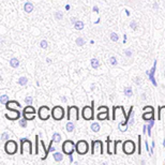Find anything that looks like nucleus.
<instances>
[{
    "label": "nucleus",
    "mask_w": 165,
    "mask_h": 165,
    "mask_svg": "<svg viewBox=\"0 0 165 165\" xmlns=\"http://www.w3.org/2000/svg\"><path fill=\"white\" fill-rule=\"evenodd\" d=\"M66 117H68V121H74V122L78 121V119H79V109H78L77 106H69Z\"/></svg>",
    "instance_id": "nucleus-1"
},
{
    "label": "nucleus",
    "mask_w": 165,
    "mask_h": 165,
    "mask_svg": "<svg viewBox=\"0 0 165 165\" xmlns=\"http://www.w3.org/2000/svg\"><path fill=\"white\" fill-rule=\"evenodd\" d=\"M91 154L92 156H101V154H103V143L101 141H99V139L92 141Z\"/></svg>",
    "instance_id": "nucleus-2"
},
{
    "label": "nucleus",
    "mask_w": 165,
    "mask_h": 165,
    "mask_svg": "<svg viewBox=\"0 0 165 165\" xmlns=\"http://www.w3.org/2000/svg\"><path fill=\"white\" fill-rule=\"evenodd\" d=\"M17 143L15 141H7L5 144V151L9 154V156H13L17 152Z\"/></svg>",
    "instance_id": "nucleus-3"
},
{
    "label": "nucleus",
    "mask_w": 165,
    "mask_h": 165,
    "mask_svg": "<svg viewBox=\"0 0 165 165\" xmlns=\"http://www.w3.org/2000/svg\"><path fill=\"white\" fill-rule=\"evenodd\" d=\"M88 150H89V145L86 141H78L75 144V151L80 156L86 154Z\"/></svg>",
    "instance_id": "nucleus-4"
},
{
    "label": "nucleus",
    "mask_w": 165,
    "mask_h": 165,
    "mask_svg": "<svg viewBox=\"0 0 165 165\" xmlns=\"http://www.w3.org/2000/svg\"><path fill=\"white\" fill-rule=\"evenodd\" d=\"M92 105L89 106V105H86L82 111V118L85 119V120L89 121V120H92L93 119V105H94V102L92 101Z\"/></svg>",
    "instance_id": "nucleus-5"
},
{
    "label": "nucleus",
    "mask_w": 165,
    "mask_h": 165,
    "mask_svg": "<svg viewBox=\"0 0 165 165\" xmlns=\"http://www.w3.org/2000/svg\"><path fill=\"white\" fill-rule=\"evenodd\" d=\"M52 117L54 118L55 120L59 121L62 120L64 117V109L62 106H54L52 109Z\"/></svg>",
    "instance_id": "nucleus-6"
},
{
    "label": "nucleus",
    "mask_w": 165,
    "mask_h": 165,
    "mask_svg": "<svg viewBox=\"0 0 165 165\" xmlns=\"http://www.w3.org/2000/svg\"><path fill=\"white\" fill-rule=\"evenodd\" d=\"M135 144L133 141H125V143L122 144V150L123 152L125 153V154H128V156H131V154H133V153L135 152Z\"/></svg>",
    "instance_id": "nucleus-7"
},
{
    "label": "nucleus",
    "mask_w": 165,
    "mask_h": 165,
    "mask_svg": "<svg viewBox=\"0 0 165 165\" xmlns=\"http://www.w3.org/2000/svg\"><path fill=\"white\" fill-rule=\"evenodd\" d=\"M27 149L29 154H32V144L28 138L21 139V154L25 153V150Z\"/></svg>",
    "instance_id": "nucleus-8"
},
{
    "label": "nucleus",
    "mask_w": 165,
    "mask_h": 165,
    "mask_svg": "<svg viewBox=\"0 0 165 165\" xmlns=\"http://www.w3.org/2000/svg\"><path fill=\"white\" fill-rule=\"evenodd\" d=\"M38 115H39V118H40L41 120H47L48 118L50 117L52 115V112H50V107L48 106H41L40 108H39V112H38Z\"/></svg>",
    "instance_id": "nucleus-9"
},
{
    "label": "nucleus",
    "mask_w": 165,
    "mask_h": 165,
    "mask_svg": "<svg viewBox=\"0 0 165 165\" xmlns=\"http://www.w3.org/2000/svg\"><path fill=\"white\" fill-rule=\"evenodd\" d=\"M62 151H63V153H66V154H72V153L75 151V144H74L72 141H66L62 144Z\"/></svg>",
    "instance_id": "nucleus-10"
},
{
    "label": "nucleus",
    "mask_w": 165,
    "mask_h": 165,
    "mask_svg": "<svg viewBox=\"0 0 165 165\" xmlns=\"http://www.w3.org/2000/svg\"><path fill=\"white\" fill-rule=\"evenodd\" d=\"M5 116L9 120L15 121V120H18L19 118H21V113H19L17 109H10V113L5 114Z\"/></svg>",
    "instance_id": "nucleus-11"
},
{
    "label": "nucleus",
    "mask_w": 165,
    "mask_h": 165,
    "mask_svg": "<svg viewBox=\"0 0 165 165\" xmlns=\"http://www.w3.org/2000/svg\"><path fill=\"white\" fill-rule=\"evenodd\" d=\"M5 105V108H7L8 111H10V109H16V108L21 107V105L17 101H8Z\"/></svg>",
    "instance_id": "nucleus-12"
},
{
    "label": "nucleus",
    "mask_w": 165,
    "mask_h": 165,
    "mask_svg": "<svg viewBox=\"0 0 165 165\" xmlns=\"http://www.w3.org/2000/svg\"><path fill=\"white\" fill-rule=\"evenodd\" d=\"M156 66H157V60L154 61V64H153V68L151 69V72L149 73V78H150V80H151V82H152L153 85L154 86H157V82H156V79H154V73H156Z\"/></svg>",
    "instance_id": "nucleus-13"
},
{
    "label": "nucleus",
    "mask_w": 165,
    "mask_h": 165,
    "mask_svg": "<svg viewBox=\"0 0 165 165\" xmlns=\"http://www.w3.org/2000/svg\"><path fill=\"white\" fill-rule=\"evenodd\" d=\"M98 120L102 121V120H107L109 119V116H108V112H99L98 113Z\"/></svg>",
    "instance_id": "nucleus-14"
},
{
    "label": "nucleus",
    "mask_w": 165,
    "mask_h": 165,
    "mask_svg": "<svg viewBox=\"0 0 165 165\" xmlns=\"http://www.w3.org/2000/svg\"><path fill=\"white\" fill-rule=\"evenodd\" d=\"M143 119L146 121L152 120V119H154V113H152V112H145L143 114Z\"/></svg>",
    "instance_id": "nucleus-15"
},
{
    "label": "nucleus",
    "mask_w": 165,
    "mask_h": 165,
    "mask_svg": "<svg viewBox=\"0 0 165 165\" xmlns=\"http://www.w3.org/2000/svg\"><path fill=\"white\" fill-rule=\"evenodd\" d=\"M118 128H119V130H120L121 132H125L128 130V128H129V123H128V121L123 120L122 122H120L118 125Z\"/></svg>",
    "instance_id": "nucleus-16"
},
{
    "label": "nucleus",
    "mask_w": 165,
    "mask_h": 165,
    "mask_svg": "<svg viewBox=\"0 0 165 165\" xmlns=\"http://www.w3.org/2000/svg\"><path fill=\"white\" fill-rule=\"evenodd\" d=\"M23 117L29 121L33 120L35 118V113H25V112H23Z\"/></svg>",
    "instance_id": "nucleus-17"
},
{
    "label": "nucleus",
    "mask_w": 165,
    "mask_h": 165,
    "mask_svg": "<svg viewBox=\"0 0 165 165\" xmlns=\"http://www.w3.org/2000/svg\"><path fill=\"white\" fill-rule=\"evenodd\" d=\"M24 10L26 13H31L33 11V5L31 2H26L24 5Z\"/></svg>",
    "instance_id": "nucleus-18"
},
{
    "label": "nucleus",
    "mask_w": 165,
    "mask_h": 165,
    "mask_svg": "<svg viewBox=\"0 0 165 165\" xmlns=\"http://www.w3.org/2000/svg\"><path fill=\"white\" fill-rule=\"evenodd\" d=\"M10 66H12L13 69H16L19 66V60L17 58H12L10 60Z\"/></svg>",
    "instance_id": "nucleus-19"
},
{
    "label": "nucleus",
    "mask_w": 165,
    "mask_h": 165,
    "mask_svg": "<svg viewBox=\"0 0 165 165\" xmlns=\"http://www.w3.org/2000/svg\"><path fill=\"white\" fill-rule=\"evenodd\" d=\"M74 128H75V125H74V123L72 122V121H69L68 123H66V132L69 133H72L74 131Z\"/></svg>",
    "instance_id": "nucleus-20"
},
{
    "label": "nucleus",
    "mask_w": 165,
    "mask_h": 165,
    "mask_svg": "<svg viewBox=\"0 0 165 165\" xmlns=\"http://www.w3.org/2000/svg\"><path fill=\"white\" fill-rule=\"evenodd\" d=\"M106 143H107V153H108V154H114V150L112 149V144H113V141H111L109 137H107Z\"/></svg>",
    "instance_id": "nucleus-21"
},
{
    "label": "nucleus",
    "mask_w": 165,
    "mask_h": 165,
    "mask_svg": "<svg viewBox=\"0 0 165 165\" xmlns=\"http://www.w3.org/2000/svg\"><path fill=\"white\" fill-rule=\"evenodd\" d=\"M27 82H28V78L25 77V76H21V77H19L18 80H17V84H18L19 86H26Z\"/></svg>",
    "instance_id": "nucleus-22"
},
{
    "label": "nucleus",
    "mask_w": 165,
    "mask_h": 165,
    "mask_svg": "<svg viewBox=\"0 0 165 165\" xmlns=\"http://www.w3.org/2000/svg\"><path fill=\"white\" fill-rule=\"evenodd\" d=\"M90 63H91V66L93 69H99L100 66V61L98 60L97 58H92L91 60H90Z\"/></svg>",
    "instance_id": "nucleus-23"
},
{
    "label": "nucleus",
    "mask_w": 165,
    "mask_h": 165,
    "mask_svg": "<svg viewBox=\"0 0 165 165\" xmlns=\"http://www.w3.org/2000/svg\"><path fill=\"white\" fill-rule=\"evenodd\" d=\"M90 129H91V131L97 133V132H99L101 128H100V125L98 122H92L91 125H90Z\"/></svg>",
    "instance_id": "nucleus-24"
},
{
    "label": "nucleus",
    "mask_w": 165,
    "mask_h": 165,
    "mask_svg": "<svg viewBox=\"0 0 165 165\" xmlns=\"http://www.w3.org/2000/svg\"><path fill=\"white\" fill-rule=\"evenodd\" d=\"M162 117H165V106H162V107H159L158 119H159V120H162Z\"/></svg>",
    "instance_id": "nucleus-25"
},
{
    "label": "nucleus",
    "mask_w": 165,
    "mask_h": 165,
    "mask_svg": "<svg viewBox=\"0 0 165 165\" xmlns=\"http://www.w3.org/2000/svg\"><path fill=\"white\" fill-rule=\"evenodd\" d=\"M54 159L56 162H60L63 160V154L61 152H55L54 153Z\"/></svg>",
    "instance_id": "nucleus-26"
},
{
    "label": "nucleus",
    "mask_w": 165,
    "mask_h": 165,
    "mask_svg": "<svg viewBox=\"0 0 165 165\" xmlns=\"http://www.w3.org/2000/svg\"><path fill=\"white\" fill-rule=\"evenodd\" d=\"M82 28H84V23L82 21H77L74 24V29L75 30H82Z\"/></svg>",
    "instance_id": "nucleus-27"
},
{
    "label": "nucleus",
    "mask_w": 165,
    "mask_h": 165,
    "mask_svg": "<svg viewBox=\"0 0 165 165\" xmlns=\"http://www.w3.org/2000/svg\"><path fill=\"white\" fill-rule=\"evenodd\" d=\"M121 144H122V141H114V154H117L118 148H119V146H121Z\"/></svg>",
    "instance_id": "nucleus-28"
},
{
    "label": "nucleus",
    "mask_w": 165,
    "mask_h": 165,
    "mask_svg": "<svg viewBox=\"0 0 165 165\" xmlns=\"http://www.w3.org/2000/svg\"><path fill=\"white\" fill-rule=\"evenodd\" d=\"M125 95L128 98H131L133 95V90L131 87H125Z\"/></svg>",
    "instance_id": "nucleus-29"
},
{
    "label": "nucleus",
    "mask_w": 165,
    "mask_h": 165,
    "mask_svg": "<svg viewBox=\"0 0 165 165\" xmlns=\"http://www.w3.org/2000/svg\"><path fill=\"white\" fill-rule=\"evenodd\" d=\"M23 112H25V113H35V109L32 105H28L23 109Z\"/></svg>",
    "instance_id": "nucleus-30"
},
{
    "label": "nucleus",
    "mask_w": 165,
    "mask_h": 165,
    "mask_svg": "<svg viewBox=\"0 0 165 165\" xmlns=\"http://www.w3.org/2000/svg\"><path fill=\"white\" fill-rule=\"evenodd\" d=\"M53 139H54L55 143H60V141H61V135L59 134V133H54Z\"/></svg>",
    "instance_id": "nucleus-31"
},
{
    "label": "nucleus",
    "mask_w": 165,
    "mask_h": 165,
    "mask_svg": "<svg viewBox=\"0 0 165 165\" xmlns=\"http://www.w3.org/2000/svg\"><path fill=\"white\" fill-rule=\"evenodd\" d=\"M76 45H78V46H82V45H85V40H84V38H82V37H78L77 39H76Z\"/></svg>",
    "instance_id": "nucleus-32"
},
{
    "label": "nucleus",
    "mask_w": 165,
    "mask_h": 165,
    "mask_svg": "<svg viewBox=\"0 0 165 165\" xmlns=\"http://www.w3.org/2000/svg\"><path fill=\"white\" fill-rule=\"evenodd\" d=\"M8 101H9V97L5 95V94H3V95L0 97V103H1V104H5Z\"/></svg>",
    "instance_id": "nucleus-33"
},
{
    "label": "nucleus",
    "mask_w": 165,
    "mask_h": 165,
    "mask_svg": "<svg viewBox=\"0 0 165 165\" xmlns=\"http://www.w3.org/2000/svg\"><path fill=\"white\" fill-rule=\"evenodd\" d=\"M111 40L113 41V42H117L118 40H119V37H118V34L116 32H112L111 33Z\"/></svg>",
    "instance_id": "nucleus-34"
},
{
    "label": "nucleus",
    "mask_w": 165,
    "mask_h": 165,
    "mask_svg": "<svg viewBox=\"0 0 165 165\" xmlns=\"http://www.w3.org/2000/svg\"><path fill=\"white\" fill-rule=\"evenodd\" d=\"M55 18L58 19V21H61V19L63 18V14H62L60 11H57L56 13H55Z\"/></svg>",
    "instance_id": "nucleus-35"
},
{
    "label": "nucleus",
    "mask_w": 165,
    "mask_h": 165,
    "mask_svg": "<svg viewBox=\"0 0 165 165\" xmlns=\"http://www.w3.org/2000/svg\"><path fill=\"white\" fill-rule=\"evenodd\" d=\"M40 46H41V48H43V50H46L47 47H48V43H47L46 40H42L40 42Z\"/></svg>",
    "instance_id": "nucleus-36"
},
{
    "label": "nucleus",
    "mask_w": 165,
    "mask_h": 165,
    "mask_svg": "<svg viewBox=\"0 0 165 165\" xmlns=\"http://www.w3.org/2000/svg\"><path fill=\"white\" fill-rule=\"evenodd\" d=\"M27 119H25V118H23V119H21L19 120V125H21V128H26L27 127Z\"/></svg>",
    "instance_id": "nucleus-37"
},
{
    "label": "nucleus",
    "mask_w": 165,
    "mask_h": 165,
    "mask_svg": "<svg viewBox=\"0 0 165 165\" xmlns=\"http://www.w3.org/2000/svg\"><path fill=\"white\" fill-rule=\"evenodd\" d=\"M134 122H135V119H134V114H132V116L130 117V119H129V127H132L133 125H134Z\"/></svg>",
    "instance_id": "nucleus-38"
},
{
    "label": "nucleus",
    "mask_w": 165,
    "mask_h": 165,
    "mask_svg": "<svg viewBox=\"0 0 165 165\" xmlns=\"http://www.w3.org/2000/svg\"><path fill=\"white\" fill-rule=\"evenodd\" d=\"M32 101H33L32 97H26V98H25V103H26L27 105H31Z\"/></svg>",
    "instance_id": "nucleus-39"
},
{
    "label": "nucleus",
    "mask_w": 165,
    "mask_h": 165,
    "mask_svg": "<svg viewBox=\"0 0 165 165\" xmlns=\"http://www.w3.org/2000/svg\"><path fill=\"white\" fill-rule=\"evenodd\" d=\"M9 139V134L7 132H3L2 135H1V141H7Z\"/></svg>",
    "instance_id": "nucleus-40"
},
{
    "label": "nucleus",
    "mask_w": 165,
    "mask_h": 165,
    "mask_svg": "<svg viewBox=\"0 0 165 165\" xmlns=\"http://www.w3.org/2000/svg\"><path fill=\"white\" fill-rule=\"evenodd\" d=\"M41 145H42L43 149L45 150V154H44V157H42V160H45V159L47 158V156H48V153H47V150L45 149V145H44V141H41Z\"/></svg>",
    "instance_id": "nucleus-41"
},
{
    "label": "nucleus",
    "mask_w": 165,
    "mask_h": 165,
    "mask_svg": "<svg viewBox=\"0 0 165 165\" xmlns=\"http://www.w3.org/2000/svg\"><path fill=\"white\" fill-rule=\"evenodd\" d=\"M143 111L144 112H152V113H154V108H153L152 106H145L144 108H143Z\"/></svg>",
    "instance_id": "nucleus-42"
},
{
    "label": "nucleus",
    "mask_w": 165,
    "mask_h": 165,
    "mask_svg": "<svg viewBox=\"0 0 165 165\" xmlns=\"http://www.w3.org/2000/svg\"><path fill=\"white\" fill-rule=\"evenodd\" d=\"M109 62H111L112 66H117V59H116V57H111V59H109Z\"/></svg>",
    "instance_id": "nucleus-43"
},
{
    "label": "nucleus",
    "mask_w": 165,
    "mask_h": 165,
    "mask_svg": "<svg viewBox=\"0 0 165 165\" xmlns=\"http://www.w3.org/2000/svg\"><path fill=\"white\" fill-rule=\"evenodd\" d=\"M38 141H39V136L37 135L35 136V151H34V153L35 154H38V152H39V148H38Z\"/></svg>",
    "instance_id": "nucleus-44"
},
{
    "label": "nucleus",
    "mask_w": 165,
    "mask_h": 165,
    "mask_svg": "<svg viewBox=\"0 0 165 165\" xmlns=\"http://www.w3.org/2000/svg\"><path fill=\"white\" fill-rule=\"evenodd\" d=\"M130 27L132 29H134V30H136L137 29V24H136V21H132L131 23H130Z\"/></svg>",
    "instance_id": "nucleus-45"
},
{
    "label": "nucleus",
    "mask_w": 165,
    "mask_h": 165,
    "mask_svg": "<svg viewBox=\"0 0 165 165\" xmlns=\"http://www.w3.org/2000/svg\"><path fill=\"white\" fill-rule=\"evenodd\" d=\"M98 112H108V107L107 106H100L98 108Z\"/></svg>",
    "instance_id": "nucleus-46"
},
{
    "label": "nucleus",
    "mask_w": 165,
    "mask_h": 165,
    "mask_svg": "<svg viewBox=\"0 0 165 165\" xmlns=\"http://www.w3.org/2000/svg\"><path fill=\"white\" fill-rule=\"evenodd\" d=\"M141 135H138V151H137V152H138V154H141Z\"/></svg>",
    "instance_id": "nucleus-47"
},
{
    "label": "nucleus",
    "mask_w": 165,
    "mask_h": 165,
    "mask_svg": "<svg viewBox=\"0 0 165 165\" xmlns=\"http://www.w3.org/2000/svg\"><path fill=\"white\" fill-rule=\"evenodd\" d=\"M125 56H127V57H132V52H131L130 50H125Z\"/></svg>",
    "instance_id": "nucleus-48"
},
{
    "label": "nucleus",
    "mask_w": 165,
    "mask_h": 165,
    "mask_svg": "<svg viewBox=\"0 0 165 165\" xmlns=\"http://www.w3.org/2000/svg\"><path fill=\"white\" fill-rule=\"evenodd\" d=\"M151 129H152V128H150L149 125H147V133H148L149 136H151Z\"/></svg>",
    "instance_id": "nucleus-49"
},
{
    "label": "nucleus",
    "mask_w": 165,
    "mask_h": 165,
    "mask_svg": "<svg viewBox=\"0 0 165 165\" xmlns=\"http://www.w3.org/2000/svg\"><path fill=\"white\" fill-rule=\"evenodd\" d=\"M135 82H136L137 85H141V77H136V78H135Z\"/></svg>",
    "instance_id": "nucleus-50"
},
{
    "label": "nucleus",
    "mask_w": 165,
    "mask_h": 165,
    "mask_svg": "<svg viewBox=\"0 0 165 165\" xmlns=\"http://www.w3.org/2000/svg\"><path fill=\"white\" fill-rule=\"evenodd\" d=\"M146 99H147L146 93H143V94H141V100H144V101H145V100H146Z\"/></svg>",
    "instance_id": "nucleus-51"
},
{
    "label": "nucleus",
    "mask_w": 165,
    "mask_h": 165,
    "mask_svg": "<svg viewBox=\"0 0 165 165\" xmlns=\"http://www.w3.org/2000/svg\"><path fill=\"white\" fill-rule=\"evenodd\" d=\"M69 159H70V163L73 162V157H72V154H69Z\"/></svg>",
    "instance_id": "nucleus-52"
},
{
    "label": "nucleus",
    "mask_w": 165,
    "mask_h": 165,
    "mask_svg": "<svg viewBox=\"0 0 165 165\" xmlns=\"http://www.w3.org/2000/svg\"><path fill=\"white\" fill-rule=\"evenodd\" d=\"M146 129H147V127L144 125V127H143V133H144V134H146Z\"/></svg>",
    "instance_id": "nucleus-53"
},
{
    "label": "nucleus",
    "mask_w": 165,
    "mask_h": 165,
    "mask_svg": "<svg viewBox=\"0 0 165 165\" xmlns=\"http://www.w3.org/2000/svg\"><path fill=\"white\" fill-rule=\"evenodd\" d=\"M154 146H156V145H154V141H153V143H152V148H154ZM150 154H152V149L150 150Z\"/></svg>",
    "instance_id": "nucleus-54"
},
{
    "label": "nucleus",
    "mask_w": 165,
    "mask_h": 165,
    "mask_svg": "<svg viewBox=\"0 0 165 165\" xmlns=\"http://www.w3.org/2000/svg\"><path fill=\"white\" fill-rule=\"evenodd\" d=\"M145 145H146V149L147 150L149 151V147H148V143H147V141H145Z\"/></svg>",
    "instance_id": "nucleus-55"
},
{
    "label": "nucleus",
    "mask_w": 165,
    "mask_h": 165,
    "mask_svg": "<svg viewBox=\"0 0 165 165\" xmlns=\"http://www.w3.org/2000/svg\"><path fill=\"white\" fill-rule=\"evenodd\" d=\"M46 61H47V63H50V62H52V60H50V58H46Z\"/></svg>",
    "instance_id": "nucleus-56"
},
{
    "label": "nucleus",
    "mask_w": 165,
    "mask_h": 165,
    "mask_svg": "<svg viewBox=\"0 0 165 165\" xmlns=\"http://www.w3.org/2000/svg\"><path fill=\"white\" fill-rule=\"evenodd\" d=\"M93 11L94 12H99V11H98V7H93Z\"/></svg>",
    "instance_id": "nucleus-57"
},
{
    "label": "nucleus",
    "mask_w": 165,
    "mask_h": 165,
    "mask_svg": "<svg viewBox=\"0 0 165 165\" xmlns=\"http://www.w3.org/2000/svg\"><path fill=\"white\" fill-rule=\"evenodd\" d=\"M72 21V23H73V24H75L77 21H76V18H72V21Z\"/></svg>",
    "instance_id": "nucleus-58"
},
{
    "label": "nucleus",
    "mask_w": 165,
    "mask_h": 165,
    "mask_svg": "<svg viewBox=\"0 0 165 165\" xmlns=\"http://www.w3.org/2000/svg\"><path fill=\"white\" fill-rule=\"evenodd\" d=\"M66 10H70V5H66Z\"/></svg>",
    "instance_id": "nucleus-59"
},
{
    "label": "nucleus",
    "mask_w": 165,
    "mask_h": 165,
    "mask_svg": "<svg viewBox=\"0 0 165 165\" xmlns=\"http://www.w3.org/2000/svg\"><path fill=\"white\" fill-rule=\"evenodd\" d=\"M153 8H156V9H157V8H158V5H157V3H154V5H153Z\"/></svg>",
    "instance_id": "nucleus-60"
},
{
    "label": "nucleus",
    "mask_w": 165,
    "mask_h": 165,
    "mask_svg": "<svg viewBox=\"0 0 165 165\" xmlns=\"http://www.w3.org/2000/svg\"><path fill=\"white\" fill-rule=\"evenodd\" d=\"M61 99H62V101H63V102H66V98H64V97H62Z\"/></svg>",
    "instance_id": "nucleus-61"
},
{
    "label": "nucleus",
    "mask_w": 165,
    "mask_h": 165,
    "mask_svg": "<svg viewBox=\"0 0 165 165\" xmlns=\"http://www.w3.org/2000/svg\"><path fill=\"white\" fill-rule=\"evenodd\" d=\"M163 146L165 147V139H164V141H163Z\"/></svg>",
    "instance_id": "nucleus-62"
},
{
    "label": "nucleus",
    "mask_w": 165,
    "mask_h": 165,
    "mask_svg": "<svg viewBox=\"0 0 165 165\" xmlns=\"http://www.w3.org/2000/svg\"><path fill=\"white\" fill-rule=\"evenodd\" d=\"M164 77H165V72H164Z\"/></svg>",
    "instance_id": "nucleus-63"
},
{
    "label": "nucleus",
    "mask_w": 165,
    "mask_h": 165,
    "mask_svg": "<svg viewBox=\"0 0 165 165\" xmlns=\"http://www.w3.org/2000/svg\"><path fill=\"white\" fill-rule=\"evenodd\" d=\"M154 1H156V0H154Z\"/></svg>",
    "instance_id": "nucleus-64"
}]
</instances>
